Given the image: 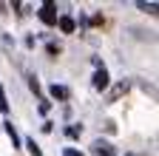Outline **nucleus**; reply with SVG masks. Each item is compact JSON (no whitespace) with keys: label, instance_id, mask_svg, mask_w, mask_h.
I'll list each match as a JSON object with an SVG mask.
<instances>
[{"label":"nucleus","instance_id":"nucleus-1","mask_svg":"<svg viewBox=\"0 0 159 156\" xmlns=\"http://www.w3.org/2000/svg\"><path fill=\"white\" fill-rule=\"evenodd\" d=\"M40 20L46 26H57V6L54 3H43L40 6Z\"/></svg>","mask_w":159,"mask_h":156},{"label":"nucleus","instance_id":"nucleus-2","mask_svg":"<svg viewBox=\"0 0 159 156\" xmlns=\"http://www.w3.org/2000/svg\"><path fill=\"white\" fill-rule=\"evenodd\" d=\"M91 153H94V156H116V150H114L108 142H102V139H97V142L91 145Z\"/></svg>","mask_w":159,"mask_h":156},{"label":"nucleus","instance_id":"nucleus-3","mask_svg":"<svg viewBox=\"0 0 159 156\" xmlns=\"http://www.w3.org/2000/svg\"><path fill=\"white\" fill-rule=\"evenodd\" d=\"M57 26H60V31H63V34H71L74 31V17H68V14H63V17H57Z\"/></svg>","mask_w":159,"mask_h":156},{"label":"nucleus","instance_id":"nucleus-4","mask_svg":"<svg viewBox=\"0 0 159 156\" xmlns=\"http://www.w3.org/2000/svg\"><path fill=\"white\" fill-rule=\"evenodd\" d=\"M94 88H97V91L108 88V71H105V68H99V71H97V77H94Z\"/></svg>","mask_w":159,"mask_h":156},{"label":"nucleus","instance_id":"nucleus-5","mask_svg":"<svg viewBox=\"0 0 159 156\" xmlns=\"http://www.w3.org/2000/svg\"><path fill=\"white\" fill-rule=\"evenodd\" d=\"M51 96L54 100H68V88L66 85H51Z\"/></svg>","mask_w":159,"mask_h":156},{"label":"nucleus","instance_id":"nucleus-6","mask_svg":"<svg viewBox=\"0 0 159 156\" xmlns=\"http://www.w3.org/2000/svg\"><path fill=\"white\" fill-rule=\"evenodd\" d=\"M6 131H9V136H11V145L17 148V145H20V136H17V131H14V125H11V122H6Z\"/></svg>","mask_w":159,"mask_h":156},{"label":"nucleus","instance_id":"nucleus-7","mask_svg":"<svg viewBox=\"0 0 159 156\" xmlns=\"http://www.w3.org/2000/svg\"><path fill=\"white\" fill-rule=\"evenodd\" d=\"M0 111H3V114H9V100H6V91H3V85H0Z\"/></svg>","mask_w":159,"mask_h":156},{"label":"nucleus","instance_id":"nucleus-8","mask_svg":"<svg viewBox=\"0 0 159 156\" xmlns=\"http://www.w3.org/2000/svg\"><path fill=\"white\" fill-rule=\"evenodd\" d=\"M29 150H31V156H43V153H40V148L34 145V139H29Z\"/></svg>","mask_w":159,"mask_h":156},{"label":"nucleus","instance_id":"nucleus-9","mask_svg":"<svg viewBox=\"0 0 159 156\" xmlns=\"http://www.w3.org/2000/svg\"><path fill=\"white\" fill-rule=\"evenodd\" d=\"M139 9H145V11H156V3H136Z\"/></svg>","mask_w":159,"mask_h":156},{"label":"nucleus","instance_id":"nucleus-10","mask_svg":"<svg viewBox=\"0 0 159 156\" xmlns=\"http://www.w3.org/2000/svg\"><path fill=\"white\" fill-rule=\"evenodd\" d=\"M63 156H83V153L74 150V148H66V150H63Z\"/></svg>","mask_w":159,"mask_h":156},{"label":"nucleus","instance_id":"nucleus-11","mask_svg":"<svg viewBox=\"0 0 159 156\" xmlns=\"http://www.w3.org/2000/svg\"><path fill=\"white\" fill-rule=\"evenodd\" d=\"M66 133H68V136H71V139H74V136H80V128H74V125H71V128H68Z\"/></svg>","mask_w":159,"mask_h":156}]
</instances>
